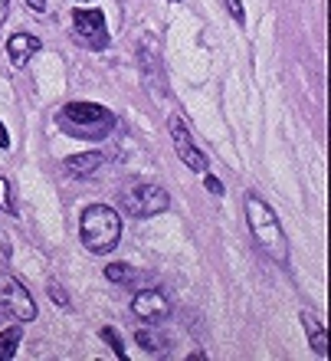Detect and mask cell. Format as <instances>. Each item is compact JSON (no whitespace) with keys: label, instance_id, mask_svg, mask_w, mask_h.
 I'll use <instances>...</instances> for the list:
<instances>
[{"label":"cell","instance_id":"cell-22","mask_svg":"<svg viewBox=\"0 0 331 361\" xmlns=\"http://www.w3.org/2000/svg\"><path fill=\"white\" fill-rule=\"evenodd\" d=\"M0 148H4V152L10 148V135H7V128H4V122H0Z\"/></svg>","mask_w":331,"mask_h":361},{"label":"cell","instance_id":"cell-6","mask_svg":"<svg viewBox=\"0 0 331 361\" xmlns=\"http://www.w3.org/2000/svg\"><path fill=\"white\" fill-rule=\"evenodd\" d=\"M73 37L89 49H105L108 47V30H105V13L102 10H76L73 13Z\"/></svg>","mask_w":331,"mask_h":361},{"label":"cell","instance_id":"cell-13","mask_svg":"<svg viewBox=\"0 0 331 361\" xmlns=\"http://www.w3.org/2000/svg\"><path fill=\"white\" fill-rule=\"evenodd\" d=\"M105 279H108V283H118V286H128L135 279V269L125 267V263H112V267H105Z\"/></svg>","mask_w":331,"mask_h":361},{"label":"cell","instance_id":"cell-8","mask_svg":"<svg viewBox=\"0 0 331 361\" xmlns=\"http://www.w3.org/2000/svg\"><path fill=\"white\" fill-rule=\"evenodd\" d=\"M132 312L138 319H144L148 325H158L170 315V299L161 289H142V293L132 299Z\"/></svg>","mask_w":331,"mask_h":361},{"label":"cell","instance_id":"cell-17","mask_svg":"<svg viewBox=\"0 0 331 361\" xmlns=\"http://www.w3.org/2000/svg\"><path fill=\"white\" fill-rule=\"evenodd\" d=\"M46 293H49V299H53V302H56V305H63V309H66V305H69V295H66V289H63V286H59V283H49V289H46Z\"/></svg>","mask_w":331,"mask_h":361},{"label":"cell","instance_id":"cell-7","mask_svg":"<svg viewBox=\"0 0 331 361\" xmlns=\"http://www.w3.org/2000/svg\"><path fill=\"white\" fill-rule=\"evenodd\" d=\"M170 138H174V148H177V158L187 164L190 171H207V158L200 152L194 138H190V128L180 115H170Z\"/></svg>","mask_w":331,"mask_h":361},{"label":"cell","instance_id":"cell-10","mask_svg":"<svg viewBox=\"0 0 331 361\" xmlns=\"http://www.w3.org/2000/svg\"><path fill=\"white\" fill-rule=\"evenodd\" d=\"M102 154L99 152H85V154H73V158H66V171L76 174V178H89V174H95L99 168H102Z\"/></svg>","mask_w":331,"mask_h":361},{"label":"cell","instance_id":"cell-9","mask_svg":"<svg viewBox=\"0 0 331 361\" xmlns=\"http://www.w3.org/2000/svg\"><path fill=\"white\" fill-rule=\"evenodd\" d=\"M39 37H33V33H13V37L7 39V53H10V63L13 66H23L33 53H39Z\"/></svg>","mask_w":331,"mask_h":361},{"label":"cell","instance_id":"cell-23","mask_svg":"<svg viewBox=\"0 0 331 361\" xmlns=\"http://www.w3.org/2000/svg\"><path fill=\"white\" fill-rule=\"evenodd\" d=\"M168 4H180V0H168Z\"/></svg>","mask_w":331,"mask_h":361},{"label":"cell","instance_id":"cell-3","mask_svg":"<svg viewBox=\"0 0 331 361\" xmlns=\"http://www.w3.org/2000/svg\"><path fill=\"white\" fill-rule=\"evenodd\" d=\"M79 237H82V247L95 257H105L118 247L122 240V217L115 214L108 204H92V207L82 210V220H79Z\"/></svg>","mask_w":331,"mask_h":361},{"label":"cell","instance_id":"cell-14","mask_svg":"<svg viewBox=\"0 0 331 361\" xmlns=\"http://www.w3.org/2000/svg\"><path fill=\"white\" fill-rule=\"evenodd\" d=\"M135 338H138V345H142V348H148V352H161V348H164V338H158V335L148 332V329H138V335H135Z\"/></svg>","mask_w":331,"mask_h":361},{"label":"cell","instance_id":"cell-18","mask_svg":"<svg viewBox=\"0 0 331 361\" xmlns=\"http://www.w3.org/2000/svg\"><path fill=\"white\" fill-rule=\"evenodd\" d=\"M227 10H230V17L237 20L239 27L246 23V10H243V4H239V0H227Z\"/></svg>","mask_w":331,"mask_h":361},{"label":"cell","instance_id":"cell-15","mask_svg":"<svg viewBox=\"0 0 331 361\" xmlns=\"http://www.w3.org/2000/svg\"><path fill=\"white\" fill-rule=\"evenodd\" d=\"M102 338H105V342H108V345H112V352L115 355H118V358H128V355H125V345H122V335H118V332H115V329H108V325H105V329H102Z\"/></svg>","mask_w":331,"mask_h":361},{"label":"cell","instance_id":"cell-21","mask_svg":"<svg viewBox=\"0 0 331 361\" xmlns=\"http://www.w3.org/2000/svg\"><path fill=\"white\" fill-rule=\"evenodd\" d=\"M46 4H49V0H27V7L37 10V13H43V10H46Z\"/></svg>","mask_w":331,"mask_h":361},{"label":"cell","instance_id":"cell-2","mask_svg":"<svg viewBox=\"0 0 331 361\" xmlns=\"http://www.w3.org/2000/svg\"><path fill=\"white\" fill-rule=\"evenodd\" d=\"M246 220L256 243L266 250V257H273L279 267H289V240H285V230L279 224V217L273 214V207L263 197L246 194Z\"/></svg>","mask_w":331,"mask_h":361},{"label":"cell","instance_id":"cell-20","mask_svg":"<svg viewBox=\"0 0 331 361\" xmlns=\"http://www.w3.org/2000/svg\"><path fill=\"white\" fill-rule=\"evenodd\" d=\"M207 190H210V194H217V197H220V194H223V184H220V180L213 178V174H207Z\"/></svg>","mask_w":331,"mask_h":361},{"label":"cell","instance_id":"cell-16","mask_svg":"<svg viewBox=\"0 0 331 361\" xmlns=\"http://www.w3.org/2000/svg\"><path fill=\"white\" fill-rule=\"evenodd\" d=\"M0 210H4V214H13V194H10L7 178H0Z\"/></svg>","mask_w":331,"mask_h":361},{"label":"cell","instance_id":"cell-12","mask_svg":"<svg viewBox=\"0 0 331 361\" xmlns=\"http://www.w3.org/2000/svg\"><path fill=\"white\" fill-rule=\"evenodd\" d=\"M20 338H23V329H20V325H10V329L0 332V361H7V358L17 355Z\"/></svg>","mask_w":331,"mask_h":361},{"label":"cell","instance_id":"cell-5","mask_svg":"<svg viewBox=\"0 0 331 361\" xmlns=\"http://www.w3.org/2000/svg\"><path fill=\"white\" fill-rule=\"evenodd\" d=\"M168 204H170L168 190L158 188V184H135V188H128L122 194V207L128 214H135V217H154V214L168 210Z\"/></svg>","mask_w":331,"mask_h":361},{"label":"cell","instance_id":"cell-19","mask_svg":"<svg viewBox=\"0 0 331 361\" xmlns=\"http://www.w3.org/2000/svg\"><path fill=\"white\" fill-rule=\"evenodd\" d=\"M10 259V240L0 233V269H4V263Z\"/></svg>","mask_w":331,"mask_h":361},{"label":"cell","instance_id":"cell-11","mask_svg":"<svg viewBox=\"0 0 331 361\" xmlns=\"http://www.w3.org/2000/svg\"><path fill=\"white\" fill-rule=\"evenodd\" d=\"M302 325H305V332H308L312 352L318 355V358H325V355H328V335H325V325L318 322L312 312H302Z\"/></svg>","mask_w":331,"mask_h":361},{"label":"cell","instance_id":"cell-4","mask_svg":"<svg viewBox=\"0 0 331 361\" xmlns=\"http://www.w3.org/2000/svg\"><path fill=\"white\" fill-rule=\"evenodd\" d=\"M0 312L10 315V319H17V322H33L37 319V302H33V295L23 289L17 276L4 273L0 276Z\"/></svg>","mask_w":331,"mask_h":361},{"label":"cell","instance_id":"cell-1","mask_svg":"<svg viewBox=\"0 0 331 361\" xmlns=\"http://www.w3.org/2000/svg\"><path fill=\"white\" fill-rule=\"evenodd\" d=\"M56 125L59 132H66L69 138L99 142V138H108V132L115 128V115L99 102H69L59 109Z\"/></svg>","mask_w":331,"mask_h":361}]
</instances>
